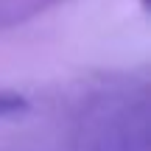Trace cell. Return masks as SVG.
<instances>
[{"mask_svg":"<svg viewBox=\"0 0 151 151\" xmlns=\"http://www.w3.org/2000/svg\"><path fill=\"white\" fill-rule=\"evenodd\" d=\"M56 3H62V0H0V28L25 22L42 11L53 9Z\"/></svg>","mask_w":151,"mask_h":151,"instance_id":"1","label":"cell"},{"mask_svg":"<svg viewBox=\"0 0 151 151\" xmlns=\"http://www.w3.org/2000/svg\"><path fill=\"white\" fill-rule=\"evenodd\" d=\"M31 109L25 95H17V92L0 90V120L3 118H17V115H25Z\"/></svg>","mask_w":151,"mask_h":151,"instance_id":"2","label":"cell"}]
</instances>
